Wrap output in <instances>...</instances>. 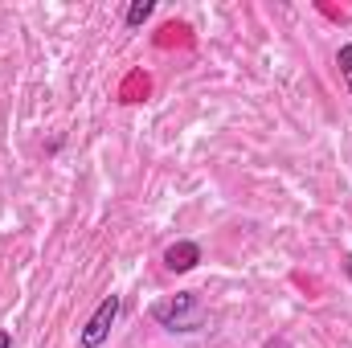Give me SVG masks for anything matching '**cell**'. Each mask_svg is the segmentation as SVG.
Returning <instances> with one entry per match:
<instances>
[{
  "label": "cell",
  "instance_id": "obj_1",
  "mask_svg": "<svg viewBox=\"0 0 352 348\" xmlns=\"http://www.w3.org/2000/svg\"><path fill=\"white\" fill-rule=\"evenodd\" d=\"M152 320L168 332H197L205 328V307H201V295L197 291H176L168 299L152 303Z\"/></svg>",
  "mask_w": 352,
  "mask_h": 348
},
{
  "label": "cell",
  "instance_id": "obj_2",
  "mask_svg": "<svg viewBox=\"0 0 352 348\" xmlns=\"http://www.w3.org/2000/svg\"><path fill=\"white\" fill-rule=\"evenodd\" d=\"M119 312H123V299H119V295H102L98 307L90 312V320L82 324V332H78V348H102L107 345V336H111Z\"/></svg>",
  "mask_w": 352,
  "mask_h": 348
},
{
  "label": "cell",
  "instance_id": "obj_3",
  "mask_svg": "<svg viewBox=\"0 0 352 348\" xmlns=\"http://www.w3.org/2000/svg\"><path fill=\"white\" fill-rule=\"evenodd\" d=\"M197 262H201V246H197V242H173V246L164 250V266H168L173 274L192 270Z\"/></svg>",
  "mask_w": 352,
  "mask_h": 348
},
{
  "label": "cell",
  "instance_id": "obj_4",
  "mask_svg": "<svg viewBox=\"0 0 352 348\" xmlns=\"http://www.w3.org/2000/svg\"><path fill=\"white\" fill-rule=\"evenodd\" d=\"M152 12H156V0H131V4H127V17H123V25H127V29H140V25L152 17Z\"/></svg>",
  "mask_w": 352,
  "mask_h": 348
},
{
  "label": "cell",
  "instance_id": "obj_5",
  "mask_svg": "<svg viewBox=\"0 0 352 348\" xmlns=\"http://www.w3.org/2000/svg\"><path fill=\"white\" fill-rule=\"evenodd\" d=\"M336 66H340V78H344V87H349V94H352V41H349V45H340Z\"/></svg>",
  "mask_w": 352,
  "mask_h": 348
},
{
  "label": "cell",
  "instance_id": "obj_6",
  "mask_svg": "<svg viewBox=\"0 0 352 348\" xmlns=\"http://www.w3.org/2000/svg\"><path fill=\"white\" fill-rule=\"evenodd\" d=\"M0 348H12V332L8 328H0Z\"/></svg>",
  "mask_w": 352,
  "mask_h": 348
},
{
  "label": "cell",
  "instance_id": "obj_7",
  "mask_svg": "<svg viewBox=\"0 0 352 348\" xmlns=\"http://www.w3.org/2000/svg\"><path fill=\"white\" fill-rule=\"evenodd\" d=\"M344 270H349V279H352V254H344Z\"/></svg>",
  "mask_w": 352,
  "mask_h": 348
}]
</instances>
